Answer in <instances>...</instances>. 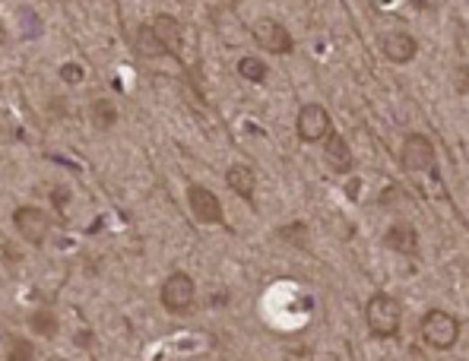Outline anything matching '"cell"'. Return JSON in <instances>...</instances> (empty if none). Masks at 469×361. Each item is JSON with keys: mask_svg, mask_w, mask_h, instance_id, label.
I'll list each match as a JSON object with an SVG mask.
<instances>
[{"mask_svg": "<svg viewBox=\"0 0 469 361\" xmlns=\"http://www.w3.org/2000/svg\"><path fill=\"white\" fill-rule=\"evenodd\" d=\"M365 320H368V329L377 339H397L403 308H400V302L393 295L377 292V295H371L368 304H365Z\"/></svg>", "mask_w": 469, "mask_h": 361, "instance_id": "6da1fadb", "label": "cell"}, {"mask_svg": "<svg viewBox=\"0 0 469 361\" xmlns=\"http://www.w3.org/2000/svg\"><path fill=\"white\" fill-rule=\"evenodd\" d=\"M419 333H422L425 346L437 348V352H447V348H454L456 339H460V320H456L454 314H447V311L431 308L428 314L422 317V323H419Z\"/></svg>", "mask_w": 469, "mask_h": 361, "instance_id": "7a4b0ae2", "label": "cell"}, {"mask_svg": "<svg viewBox=\"0 0 469 361\" xmlns=\"http://www.w3.org/2000/svg\"><path fill=\"white\" fill-rule=\"evenodd\" d=\"M400 165L410 175H435L437 177V152L425 133H410L400 149Z\"/></svg>", "mask_w": 469, "mask_h": 361, "instance_id": "3957f363", "label": "cell"}, {"mask_svg": "<svg viewBox=\"0 0 469 361\" xmlns=\"http://www.w3.org/2000/svg\"><path fill=\"white\" fill-rule=\"evenodd\" d=\"M295 133L302 143H327V137L333 133V121L330 112L318 102H311V105H302L295 118Z\"/></svg>", "mask_w": 469, "mask_h": 361, "instance_id": "277c9868", "label": "cell"}, {"mask_svg": "<svg viewBox=\"0 0 469 361\" xmlns=\"http://www.w3.org/2000/svg\"><path fill=\"white\" fill-rule=\"evenodd\" d=\"M194 298H197V283H194L187 273H172V276H166V283H162V289H159L162 308L172 311V314H187V311L194 308Z\"/></svg>", "mask_w": 469, "mask_h": 361, "instance_id": "5b68a950", "label": "cell"}, {"mask_svg": "<svg viewBox=\"0 0 469 361\" xmlns=\"http://www.w3.org/2000/svg\"><path fill=\"white\" fill-rule=\"evenodd\" d=\"M187 206H191V216L203 225H222L225 222V212L219 197L203 185H191L187 187Z\"/></svg>", "mask_w": 469, "mask_h": 361, "instance_id": "8992f818", "label": "cell"}, {"mask_svg": "<svg viewBox=\"0 0 469 361\" xmlns=\"http://www.w3.org/2000/svg\"><path fill=\"white\" fill-rule=\"evenodd\" d=\"M251 35H254V41H257V45L264 48L266 54H292V51H295V41H292V32L283 26V23H276V20H260V23H254Z\"/></svg>", "mask_w": 469, "mask_h": 361, "instance_id": "52a82bcc", "label": "cell"}, {"mask_svg": "<svg viewBox=\"0 0 469 361\" xmlns=\"http://www.w3.org/2000/svg\"><path fill=\"white\" fill-rule=\"evenodd\" d=\"M14 229L20 231L29 244H41L48 229H51V216H48L45 210H39V206H20V210L14 212Z\"/></svg>", "mask_w": 469, "mask_h": 361, "instance_id": "ba28073f", "label": "cell"}, {"mask_svg": "<svg viewBox=\"0 0 469 361\" xmlns=\"http://www.w3.org/2000/svg\"><path fill=\"white\" fill-rule=\"evenodd\" d=\"M381 51L390 64H410V60L419 54V41H416V35L406 32V29H393V32H387L381 39Z\"/></svg>", "mask_w": 469, "mask_h": 361, "instance_id": "9c48e42d", "label": "cell"}, {"mask_svg": "<svg viewBox=\"0 0 469 361\" xmlns=\"http://www.w3.org/2000/svg\"><path fill=\"white\" fill-rule=\"evenodd\" d=\"M152 32H156V39H159V45L166 48L168 58H178L181 60V48H185V26H181L175 16L168 14H159L152 16Z\"/></svg>", "mask_w": 469, "mask_h": 361, "instance_id": "30bf717a", "label": "cell"}, {"mask_svg": "<svg viewBox=\"0 0 469 361\" xmlns=\"http://www.w3.org/2000/svg\"><path fill=\"white\" fill-rule=\"evenodd\" d=\"M383 244H387L393 254H403V257H416L419 254V231L406 222L390 225L387 235H383Z\"/></svg>", "mask_w": 469, "mask_h": 361, "instance_id": "8fae6325", "label": "cell"}, {"mask_svg": "<svg viewBox=\"0 0 469 361\" xmlns=\"http://www.w3.org/2000/svg\"><path fill=\"white\" fill-rule=\"evenodd\" d=\"M324 158H327V165H330L337 175H349L352 168H356V158H352V149H349V143H346L339 133H330L327 137V143H324Z\"/></svg>", "mask_w": 469, "mask_h": 361, "instance_id": "7c38bea8", "label": "cell"}, {"mask_svg": "<svg viewBox=\"0 0 469 361\" xmlns=\"http://www.w3.org/2000/svg\"><path fill=\"white\" fill-rule=\"evenodd\" d=\"M225 185H229V191L235 194V197H241L245 203H254V191H257V177H254V171L248 168V165H231L229 171H225Z\"/></svg>", "mask_w": 469, "mask_h": 361, "instance_id": "4fadbf2b", "label": "cell"}, {"mask_svg": "<svg viewBox=\"0 0 469 361\" xmlns=\"http://www.w3.org/2000/svg\"><path fill=\"white\" fill-rule=\"evenodd\" d=\"M89 121H93L95 131H112L114 124H118V108H114V102L108 99H95L93 105H89Z\"/></svg>", "mask_w": 469, "mask_h": 361, "instance_id": "5bb4252c", "label": "cell"}, {"mask_svg": "<svg viewBox=\"0 0 469 361\" xmlns=\"http://www.w3.org/2000/svg\"><path fill=\"white\" fill-rule=\"evenodd\" d=\"M29 329H32L35 336H41V339H54L60 329V320L54 311L39 308V311H32V317H29Z\"/></svg>", "mask_w": 469, "mask_h": 361, "instance_id": "9a60e30c", "label": "cell"}, {"mask_svg": "<svg viewBox=\"0 0 469 361\" xmlns=\"http://www.w3.org/2000/svg\"><path fill=\"white\" fill-rule=\"evenodd\" d=\"M137 51H140V58H162V54H166V48L159 45V39H156L149 23L137 29Z\"/></svg>", "mask_w": 469, "mask_h": 361, "instance_id": "2e32d148", "label": "cell"}, {"mask_svg": "<svg viewBox=\"0 0 469 361\" xmlns=\"http://www.w3.org/2000/svg\"><path fill=\"white\" fill-rule=\"evenodd\" d=\"M239 73H241V79H248V83H254V86L266 83V64H264V58H241L239 60Z\"/></svg>", "mask_w": 469, "mask_h": 361, "instance_id": "e0dca14e", "label": "cell"}, {"mask_svg": "<svg viewBox=\"0 0 469 361\" xmlns=\"http://www.w3.org/2000/svg\"><path fill=\"white\" fill-rule=\"evenodd\" d=\"M35 346L23 336H7V361H32Z\"/></svg>", "mask_w": 469, "mask_h": 361, "instance_id": "ac0fdd59", "label": "cell"}, {"mask_svg": "<svg viewBox=\"0 0 469 361\" xmlns=\"http://www.w3.org/2000/svg\"><path fill=\"white\" fill-rule=\"evenodd\" d=\"M83 77H86V73H83V67H80V64H64V67H60V79H64V83L80 86V83H83Z\"/></svg>", "mask_w": 469, "mask_h": 361, "instance_id": "d6986e66", "label": "cell"}, {"mask_svg": "<svg viewBox=\"0 0 469 361\" xmlns=\"http://www.w3.org/2000/svg\"><path fill=\"white\" fill-rule=\"evenodd\" d=\"M54 203H67V191H54Z\"/></svg>", "mask_w": 469, "mask_h": 361, "instance_id": "ffe728a7", "label": "cell"}]
</instances>
